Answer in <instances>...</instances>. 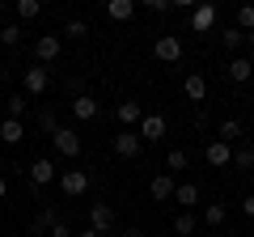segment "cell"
<instances>
[{"mask_svg":"<svg viewBox=\"0 0 254 237\" xmlns=\"http://www.w3.org/2000/svg\"><path fill=\"white\" fill-rule=\"evenodd\" d=\"M47 89H51V68H43V64L21 68V93L26 98H43Z\"/></svg>","mask_w":254,"mask_h":237,"instance_id":"obj_1","label":"cell"},{"mask_svg":"<svg viewBox=\"0 0 254 237\" xmlns=\"http://www.w3.org/2000/svg\"><path fill=\"white\" fill-rule=\"evenodd\" d=\"M51 182H60L55 161H51V157H34V161H30V186H34V191H43V186H51Z\"/></svg>","mask_w":254,"mask_h":237,"instance_id":"obj_2","label":"cell"},{"mask_svg":"<svg viewBox=\"0 0 254 237\" xmlns=\"http://www.w3.org/2000/svg\"><path fill=\"white\" fill-rule=\"evenodd\" d=\"M51 144H55V153L68 157V161L81 157V136H76L72 127H51Z\"/></svg>","mask_w":254,"mask_h":237,"instance_id":"obj_3","label":"cell"},{"mask_svg":"<svg viewBox=\"0 0 254 237\" xmlns=\"http://www.w3.org/2000/svg\"><path fill=\"white\" fill-rule=\"evenodd\" d=\"M165 131H170V123H165V115H148V110H144V118H140L136 136L144 140V144H161V140H165Z\"/></svg>","mask_w":254,"mask_h":237,"instance_id":"obj_4","label":"cell"},{"mask_svg":"<svg viewBox=\"0 0 254 237\" xmlns=\"http://www.w3.org/2000/svg\"><path fill=\"white\" fill-rule=\"evenodd\" d=\"M60 191L68 199H81L89 191V170H60Z\"/></svg>","mask_w":254,"mask_h":237,"instance_id":"obj_5","label":"cell"},{"mask_svg":"<svg viewBox=\"0 0 254 237\" xmlns=\"http://www.w3.org/2000/svg\"><path fill=\"white\" fill-rule=\"evenodd\" d=\"M60 55H64V38H60V30H55V34H43V38L34 43V59H38L43 68H47V64H55Z\"/></svg>","mask_w":254,"mask_h":237,"instance_id":"obj_6","label":"cell"},{"mask_svg":"<svg viewBox=\"0 0 254 237\" xmlns=\"http://www.w3.org/2000/svg\"><path fill=\"white\" fill-rule=\"evenodd\" d=\"M203 161H208L212 170H233V144H225V140H208Z\"/></svg>","mask_w":254,"mask_h":237,"instance_id":"obj_7","label":"cell"},{"mask_svg":"<svg viewBox=\"0 0 254 237\" xmlns=\"http://www.w3.org/2000/svg\"><path fill=\"white\" fill-rule=\"evenodd\" d=\"M115 118L123 123V131H136L140 118H144V106H140L136 98H123V102H115Z\"/></svg>","mask_w":254,"mask_h":237,"instance_id":"obj_8","label":"cell"},{"mask_svg":"<svg viewBox=\"0 0 254 237\" xmlns=\"http://www.w3.org/2000/svg\"><path fill=\"white\" fill-rule=\"evenodd\" d=\"M153 55L161 59V64H178V59H182V38L178 34H157Z\"/></svg>","mask_w":254,"mask_h":237,"instance_id":"obj_9","label":"cell"},{"mask_svg":"<svg viewBox=\"0 0 254 237\" xmlns=\"http://www.w3.org/2000/svg\"><path fill=\"white\" fill-rule=\"evenodd\" d=\"M89 229L98 237H106L110 229H115V208H110V203H89Z\"/></svg>","mask_w":254,"mask_h":237,"instance_id":"obj_10","label":"cell"},{"mask_svg":"<svg viewBox=\"0 0 254 237\" xmlns=\"http://www.w3.org/2000/svg\"><path fill=\"white\" fill-rule=\"evenodd\" d=\"M140 153H144V140H140L136 131H119V136H115V157H123V161H136Z\"/></svg>","mask_w":254,"mask_h":237,"instance_id":"obj_11","label":"cell"},{"mask_svg":"<svg viewBox=\"0 0 254 237\" xmlns=\"http://www.w3.org/2000/svg\"><path fill=\"white\" fill-rule=\"evenodd\" d=\"M98 115H102V106H98L93 93H76V98H72V118H76V123H93Z\"/></svg>","mask_w":254,"mask_h":237,"instance_id":"obj_12","label":"cell"},{"mask_svg":"<svg viewBox=\"0 0 254 237\" xmlns=\"http://www.w3.org/2000/svg\"><path fill=\"white\" fill-rule=\"evenodd\" d=\"M225 76H229L233 85H246V81L254 76V59H250V55H233L229 68H225Z\"/></svg>","mask_w":254,"mask_h":237,"instance_id":"obj_13","label":"cell"},{"mask_svg":"<svg viewBox=\"0 0 254 237\" xmlns=\"http://www.w3.org/2000/svg\"><path fill=\"white\" fill-rule=\"evenodd\" d=\"M212 26H216V4H195L190 9V30L195 34H208Z\"/></svg>","mask_w":254,"mask_h":237,"instance_id":"obj_14","label":"cell"},{"mask_svg":"<svg viewBox=\"0 0 254 237\" xmlns=\"http://www.w3.org/2000/svg\"><path fill=\"white\" fill-rule=\"evenodd\" d=\"M148 191H153V199L157 203H170L174 199V191H178V182H174V174H157V178H153V182H148Z\"/></svg>","mask_w":254,"mask_h":237,"instance_id":"obj_15","label":"cell"},{"mask_svg":"<svg viewBox=\"0 0 254 237\" xmlns=\"http://www.w3.org/2000/svg\"><path fill=\"white\" fill-rule=\"evenodd\" d=\"M0 140L4 144H21L26 140V123L21 118H0Z\"/></svg>","mask_w":254,"mask_h":237,"instance_id":"obj_16","label":"cell"},{"mask_svg":"<svg viewBox=\"0 0 254 237\" xmlns=\"http://www.w3.org/2000/svg\"><path fill=\"white\" fill-rule=\"evenodd\" d=\"M106 17L110 21H131L136 17V0H106Z\"/></svg>","mask_w":254,"mask_h":237,"instance_id":"obj_17","label":"cell"},{"mask_svg":"<svg viewBox=\"0 0 254 237\" xmlns=\"http://www.w3.org/2000/svg\"><path fill=\"white\" fill-rule=\"evenodd\" d=\"M93 30H89V21L85 17H68L64 21V30H60V38H76V43H81V38H89Z\"/></svg>","mask_w":254,"mask_h":237,"instance_id":"obj_18","label":"cell"},{"mask_svg":"<svg viewBox=\"0 0 254 237\" xmlns=\"http://www.w3.org/2000/svg\"><path fill=\"white\" fill-rule=\"evenodd\" d=\"M242 136H246V123H242V118H225V123L216 127V140H225V144H233V140H242Z\"/></svg>","mask_w":254,"mask_h":237,"instance_id":"obj_19","label":"cell"},{"mask_svg":"<svg viewBox=\"0 0 254 237\" xmlns=\"http://www.w3.org/2000/svg\"><path fill=\"white\" fill-rule=\"evenodd\" d=\"M13 17H17V26L21 21H34V17H43V4L38 0H17L13 4Z\"/></svg>","mask_w":254,"mask_h":237,"instance_id":"obj_20","label":"cell"},{"mask_svg":"<svg viewBox=\"0 0 254 237\" xmlns=\"http://www.w3.org/2000/svg\"><path fill=\"white\" fill-rule=\"evenodd\" d=\"M182 89H187V98H190V102H203V98H208V81H203L199 72H190L187 81H182Z\"/></svg>","mask_w":254,"mask_h":237,"instance_id":"obj_21","label":"cell"},{"mask_svg":"<svg viewBox=\"0 0 254 237\" xmlns=\"http://www.w3.org/2000/svg\"><path fill=\"white\" fill-rule=\"evenodd\" d=\"M174 203H182V208H195V203H199V186L195 182H178V191H174Z\"/></svg>","mask_w":254,"mask_h":237,"instance_id":"obj_22","label":"cell"},{"mask_svg":"<svg viewBox=\"0 0 254 237\" xmlns=\"http://www.w3.org/2000/svg\"><path fill=\"white\" fill-rule=\"evenodd\" d=\"M195 229H199L195 212H178V216H174V233L178 237H195Z\"/></svg>","mask_w":254,"mask_h":237,"instance_id":"obj_23","label":"cell"},{"mask_svg":"<svg viewBox=\"0 0 254 237\" xmlns=\"http://www.w3.org/2000/svg\"><path fill=\"white\" fill-rule=\"evenodd\" d=\"M26 93H9V98H4V118H26Z\"/></svg>","mask_w":254,"mask_h":237,"instance_id":"obj_24","label":"cell"},{"mask_svg":"<svg viewBox=\"0 0 254 237\" xmlns=\"http://www.w3.org/2000/svg\"><path fill=\"white\" fill-rule=\"evenodd\" d=\"M187 165H190L187 148H170V153H165V174H178V170H187Z\"/></svg>","mask_w":254,"mask_h":237,"instance_id":"obj_25","label":"cell"},{"mask_svg":"<svg viewBox=\"0 0 254 237\" xmlns=\"http://www.w3.org/2000/svg\"><path fill=\"white\" fill-rule=\"evenodd\" d=\"M225 216H229V208H225V203H208V208H203V225H212V229H220V225H225Z\"/></svg>","mask_w":254,"mask_h":237,"instance_id":"obj_26","label":"cell"},{"mask_svg":"<svg viewBox=\"0 0 254 237\" xmlns=\"http://www.w3.org/2000/svg\"><path fill=\"white\" fill-rule=\"evenodd\" d=\"M233 170H254V144L233 148Z\"/></svg>","mask_w":254,"mask_h":237,"instance_id":"obj_27","label":"cell"},{"mask_svg":"<svg viewBox=\"0 0 254 237\" xmlns=\"http://www.w3.org/2000/svg\"><path fill=\"white\" fill-rule=\"evenodd\" d=\"M0 43H4V47H21V26H17V21L0 26Z\"/></svg>","mask_w":254,"mask_h":237,"instance_id":"obj_28","label":"cell"},{"mask_svg":"<svg viewBox=\"0 0 254 237\" xmlns=\"http://www.w3.org/2000/svg\"><path fill=\"white\" fill-rule=\"evenodd\" d=\"M237 30L242 34H254V4H242L237 9Z\"/></svg>","mask_w":254,"mask_h":237,"instance_id":"obj_29","label":"cell"},{"mask_svg":"<svg viewBox=\"0 0 254 237\" xmlns=\"http://www.w3.org/2000/svg\"><path fill=\"white\" fill-rule=\"evenodd\" d=\"M220 38H225V51H237V47H246V34H242L237 26H229V30H225Z\"/></svg>","mask_w":254,"mask_h":237,"instance_id":"obj_30","label":"cell"},{"mask_svg":"<svg viewBox=\"0 0 254 237\" xmlns=\"http://www.w3.org/2000/svg\"><path fill=\"white\" fill-rule=\"evenodd\" d=\"M51 225H55V208H43V212H38V220H34V233H43V229L51 233Z\"/></svg>","mask_w":254,"mask_h":237,"instance_id":"obj_31","label":"cell"},{"mask_svg":"<svg viewBox=\"0 0 254 237\" xmlns=\"http://www.w3.org/2000/svg\"><path fill=\"white\" fill-rule=\"evenodd\" d=\"M144 9H148V13H161V17H165L174 4H170V0H144Z\"/></svg>","mask_w":254,"mask_h":237,"instance_id":"obj_32","label":"cell"},{"mask_svg":"<svg viewBox=\"0 0 254 237\" xmlns=\"http://www.w3.org/2000/svg\"><path fill=\"white\" fill-rule=\"evenodd\" d=\"M51 237H76V233L64 225V220H55V225H51Z\"/></svg>","mask_w":254,"mask_h":237,"instance_id":"obj_33","label":"cell"},{"mask_svg":"<svg viewBox=\"0 0 254 237\" xmlns=\"http://www.w3.org/2000/svg\"><path fill=\"white\" fill-rule=\"evenodd\" d=\"M242 212H246V216L254 220V195H246V199H242Z\"/></svg>","mask_w":254,"mask_h":237,"instance_id":"obj_34","label":"cell"},{"mask_svg":"<svg viewBox=\"0 0 254 237\" xmlns=\"http://www.w3.org/2000/svg\"><path fill=\"white\" fill-rule=\"evenodd\" d=\"M4 195H9V178H4V174H0V199H4Z\"/></svg>","mask_w":254,"mask_h":237,"instance_id":"obj_35","label":"cell"},{"mask_svg":"<svg viewBox=\"0 0 254 237\" xmlns=\"http://www.w3.org/2000/svg\"><path fill=\"white\" fill-rule=\"evenodd\" d=\"M123 237H144V229H136V225H131V229H127Z\"/></svg>","mask_w":254,"mask_h":237,"instance_id":"obj_36","label":"cell"},{"mask_svg":"<svg viewBox=\"0 0 254 237\" xmlns=\"http://www.w3.org/2000/svg\"><path fill=\"white\" fill-rule=\"evenodd\" d=\"M76 237H98V233H93V229H81V233H76Z\"/></svg>","mask_w":254,"mask_h":237,"instance_id":"obj_37","label":"cell"},{"mask_svg":"<svg viewBox=\"0 0 254 237\" xmlns=\"http://www.w3.org/2000/svg\"><path fill=\"white\" fill-rule=\"evenodd\" d=\"M246 47H250V51H254V34H246Z\"/></svg>","mask_w":254,"mask_h":237,"instance_id":"obj_38","label":"cell"},{"mask_svg":"<svg viewBox=\"0 0 254 237\" xmlns=\"http://www.w3.org/2000/svg\"><path fill=\"white\" fill-rule=\"evenodd\" d=\"M0 85H4V68H0Z\"/></svg>","mask_w":254,"mask_h":237,"instance_id":"obj_39","label":"cell"},{"mask_svg":"<svg viewBox=\"0 0 254 237\" xmlns=\"http://www.w3.org/2000/svg\"><path fill=\"white\" fill-rule=\"evenodd\" d=\"M0 13H4V0H0Z\"/></svg>","mask_w":254,"mask_h":237,"instance_id":"obj_40","label":"cell"}]
</instances>
